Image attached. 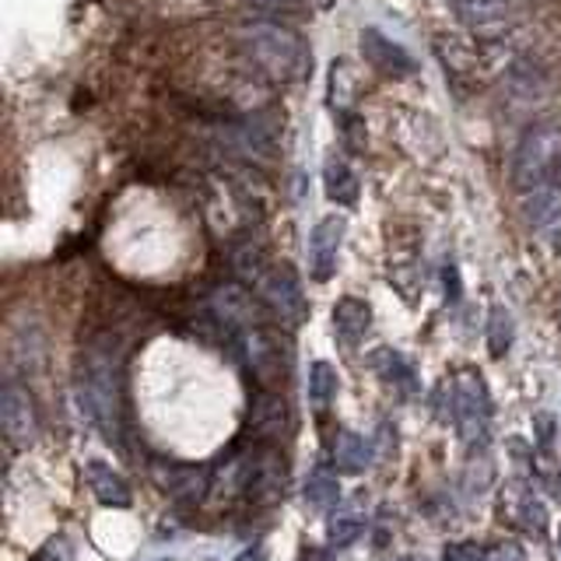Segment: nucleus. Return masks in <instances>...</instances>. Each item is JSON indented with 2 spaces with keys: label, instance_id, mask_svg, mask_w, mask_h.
I'll use <instances>...</instances> for the list:
<instances>
[{
  "label": "nucleus",
  "instance_id": "f03ea898",
  "mask_svg": "<svg viewBox=\"0 0 561 561\" xmlns=\"http://www.w3.org/2000/svg\"><path fill=\"white\" fill-rule=\"evenodd\" d=\"M78 403L105 443H119V358L116 351L99 341L81 351L78 365Z\"/></svg>",
  "mask_w": 561,
  "mask_h": 561
},
{
  "label": "nucleus",
  "instance_id": "473e14b6",
  "mask_svg": "<svg viewBox=\"0 0 561 561\" xmlns=\"http://www.w3.org/2000/svg\"><path fill=\"white\" fill-rule=\"evenodd\" d=\"M543 488L551 491L554 502H561V470L558 473H543Z\"/></svg>",
  "mask_w": 561,
  "mask_h": 561
},
{
  "label": "nucleus",
  "instance_id": "20e7f679",
  "mask_svg": "<svg viewBox=\"0 0 561 561\" xmlns=\"http://www.w3.org/2000/svg\"><path fill=\"white\" fill-rule=\"evenodd\" d=\"M453 421H456V432H460L463 446L473 453H484L488 449V428H491V393L481 379V373H467L456 376L453 382Z\"/></svg>",
  "mask_w": 561,
  "mask_h": 561
},
{
  "label": "nucleus",
  "instance_id": "393cba45",
  "mask_svg": "<svg viewBox=\"0 0 561 561\" xmlns=\"http://www.w3.org/2000/svg\"><path fill=\"white\" fill-rule=\"evenodd\" d=\"M337 119H333V127H337V137L341 145L347 148V154H362L365 151V119L358 116V110H344V113H333Z\"/></svg>",
  "mask_w": 561,
  "mask_h": 561
},
{
  "label": "nucleus",
  "instance_id": "b1692460",
  "mask_svg": "<svg viewBox=\"0 0 561 561\" xmlns=\"http://www.w3.org/2000/svg\"><path fill=\"white\" fill-rule=\"evenodd\" d=\"M232 267L242 280H253V285H260L263 277H267V253L260 250L256 242H245V245H236L232 250Z\"/></svg>",
  "mask_w": 561,
  "mask_h": 561
},
{
  "label": "nucleus",
  "instance_id": "2f4dec72",
  "mask_svg": "<svg viewBox=\"0 0 561 561\" xmlns=\"http://www.w3.org/2000/svg\"><path fill=\"white\" fill-rule=\"evenodd\" d=\"M236 561H267V548H263V543H253V548H245Z\"/></svg>",
  "mask_w": 561,
  "mask_h": 561
},
{
  "label": "nucleus",
  "instance_id": "f8f14e48",
  "mask_svg": "<svg viewBox=\"0 0 561 561\" xmlns=\"http://www.w3.org/2000/svg\"><path fill=\"white\" fill-rule=\"evenodd\" d=\"M368 365H373V373L390 386V390L397 397H414L421 390V382H417V373H414V365L400 355V351L393 347H376L373 355H368Z\"/></svg>",
  "mask_w": 561,
  "mask_h": 561
},
{
  "label": "nucleus",
  "instance_id": "7c9ffc66",
  "mask_svg": "<svg viewBox=\"0 0 561 561\" xmlns=\"http://www.w3.org/2000/svg\"><path fill=\"white\" fill-rule=\"evenodd\" d=\"M446 295H449V302H460V271L453 267H446Z\"/></svg>",
  "mask_w": 561,
  "mask_h": 561
},
{
  "label": "nucleus",
  "instance_id": "f3484780",
  "mask_svg": "<svg viewBox=\"0 0 561 561\" xmlns=\"http://www.w3.org/2000/svg\"><path fill=\"white\" fill-rule=\"evenodd\" d=\"M158 481H162V488L169 491L172 499H180V502H201V495L207 491V470L172 463V467L158 470Z\"/></svg>",
  "mask_w": 561,
  "mask_h": 561
},
{
  "label": "nucleus",
  "instance_id": "7ed1b4c3",
  "mask_svg": "<svg viewBox=\"0 0 561 561\" xmlns=\"http://www.w3.org/2000/svg\"><path fill=\"white\" fill-rule=\"evenodd\" d=\"M239 49L260 75H267L271 81H280V84L302 81L312 70L309 43L288 25L274 22V18H260V22L245 25L239 32Z\"/></svg>",
  "mask_w": 561,
  "mask_h": 561
},
{
  "label": "nucleus",
  "instance_id": "a211bd4d",
  "mask_svg": "<svg viewBox=\"0 0 561 561\" xmlns=\"http://www.w3.org/2000/svg\"><path fill=\"white\" fill-rule=\"evenodd\" d=\"M508 84H513V95H519V99H526V102H534V99H543V95H548L551 75H548V67H543L540 60L523 57V60L513 64V70H508Z\"/></svg>",
  "mask_w": 561,
  "mask_h": 561
},
{
  "label": "nucleus",
  "instance_id": "f257e3e1",
  "mask_svg": "<svg viewBox=\"0 0 561 561\" xmlns=\"http://www.w3.org/2000/svg\"><path fill=\"white\" fill-rule=\"evenodd\" d=\"M508 180L523 197L526 221L543 228L561 215V123H534L513 148Z\"/></svg>",
  "mask_w": 561,
  "mask_h": 561
},
{
  "label": "nucleus",
  "instance_id": "c85d7f7f",
  "mask_svg": "<svg viewBox=\"0 0 561 561\" xmlns=\"http://www.w3.org/2000/svg\"><path fill=\"white\" fill-rule=\"evenodd\" d=\"M245 4H250L253 11H260V14L274 18V14H298L306 0H245Z\"/></svg>",
  "mask_w": 561,
  "mask_h": 561
},
{
  "label": "nucleus",
  "instance_id": "4468645a",
  "mask_svg": "<svg viewBox=\"0 0 561 561\" xmlns=\"http://www.w3.org/2000/svg\"><path fill=\"white\" fill-rule=\"evenodd\" d=\"M84 478H88V488H92V495H95L102 505H113V508H130V505H134V491H130V484L123 481L110 463L88 460Z\"/></svg>",
  "mask_w": 561,
  "mask_h": 561
},
{
  "label": "nucleus",
  "instance_id": "ddd939ff",
  "mask_svg": "<svg viewBox=\"0 0 561 561\" xmlns=\"http://www.w3.org/2000/svg\"><path fill=\"white\" fill-rule=\"evenodd\" d=\"M368 327H373V306L362 302V298L355 295H344L337 306H333V337H337L341 344L355 347Z\"/></svg>",
  "mask_w": 561,
  "mask_h": 561
},
{
  "label": "nucleus",
  "instance_id": "cd10ccee",
  "mask_svg": "<svg viewBox=\"0 0 561 561\" xmlns=\"http://www.w3.org/2000/svg\"><path fill=\"white\" fill-rule=\"evenodd\" d=\"M28 561H75V548H70L67 537H49Z\"/></svg>",
  "mask_w": 561,
  "mask_h": 561
},
{
  "label": "nucleus",
  "instance_id": "9d476101",
  "mask_svg": "<svg viewBox=\"0 0 561 561\" xmlns=\"http://www.w3.org/2000/svg\"><path fill=\"white\" fill-rule=\"evenodd\" d=\"M456 18L470 28L484 35V39H495L508 28V18H513V8L505 0H453Z\"/></svg>",
  "mask_w": 561,
  "mask_h": 561
},
{
  "label": "nucleus",
  "instance_id": "c756f323",
  "mask_svg": "<svg viewBox=\"0 0 561 561\" xmlns=\"http://www.w3.org/2000/svg\"><path fill=\"white\" fill-rule=\"evenodd\" d=\"M491 561H526V554L519 551V543H499V548L491 551Z\"/></svg>",
  "mask_w": 561,
  "mask_h": 561
},
{
  "label": "nucleus",
  "instance_id": "aec40b11",
  "mask_svg": "<svg viewBox=\"0 0 561 561\" xmlns=\"http://www.w3.org/2000/svg\"><path fill=\"white\" fill-rule=\"evenodd\" d=\"M341 499V484H337V473H333L327 463H316L312 473L306 478V502L312 508H330V505H337Z\"/></svg>",
  "mask_w": 561,
  "mask_h": 561
},
{
  "label": "nucleus",
  "instance_id": "1a4fd4ad",
  "mask_svg": "<svg viewBox=\"0 0 561 561\" xmlns=\"http://www.w3.org/2000/svg\"><path fill=\"white\" fill-rule=\"evenodd\" d=\"M0 425H4V435L14 446H32L35 435H39L35 403L28 390H22L18 382H4V393H0Z\"/></svg>",
  "mask_w": 561,
  "mask_h": 561
},
{
  "label": "nucleus",
  "instance_id": "dca6fc26",
  "mask_svg": "<svg viewBox=\"0 0 561 561\" xmlns=\"http://www.w3.org/2000/svg\"><path fill=\"white\" fill-rule=\"evenodd\" d=\"M368 463H373V446H368L365 435L347 432V428L333 435V467H337V473L358 478V473L368 470Z\"/></svg>",
  "mask_w": 561,
  "mask_h": 561
},
{
  "label": "nucleus",
  "instance_id": "423d86ee",
  "mask_svg": "<svg viewBox=\"0 0 561 561\" xmlns=\"http://www.w3.org/2000/svg\"><path fill=\"white\" fill-rule=\"evenodd\" d=\"M499 519L516 526V530L530 534V537H543L548 534V508H543V502L534 495L530 484L523 481H508L502 491H499Z\"/></svg>",
  "mask_w": 561,
  "mask_h": 561
},
{
  "label": "nucleus",
  "instance_id": "72a5a7b5",
  "mask_svg": "<svg viewBox=\"0 0 561 561\" xmlns=\"http://www.w3.org/2000/svg\"><path fill=\"white\" fill-rule=\"evenodd\" d=\"M302 561H333L327 551H316V548H309L306 554H302Z\"/></svg>",
  "mask_w": 561,
  "mask_h": 561
},
{
  "label": "nucleus",
  "instance_id": "412c9836",
  "mask_svg": "<svg viewBox=\"0 0 561 561\" xmlns=\"http://www.w3.org/2000/svg\"><path fill=\"white\" fill-rule=\"evenodd\" d=\"M337 386H341V376L337 368L330 362H312L309 365V403L316 411H327L333 397H337Z\"/></svg>",
  "mask_w": 561,
  "mask_h": 561
},
{
  "label": "nucleus",
  "instance_id": "f704fd0d",
  "mask_svg": "<svg viewBox=\"0 0 561 561\" xmlns=\"http://www.w3.org/2000/svg\"><path fill=\"white\" fill-rule=\"evenodd\" d=\"M558 551H561V534H558Z\"/></svg>",
  "mask_w": 561,
  "mask_h": 561
},
{
  "label": "nucleus",
  "instance_id": "2eb2a0df",
  "mask_svg": "<svg viewBox=\"0 0 561 561\" xmlns=\"http://www.w3.org/2000/svg\"><path fill=\"white\" fill-rule=\"evenodd\" d=\"M232 137V154L245 158V162H263V158L274 154V134L263 119H242L239 127L228 130Z\"/></svg>",
  "mask_w": 561,
  "mask_h": 561
},
{
  "label": "nucleus",
  "instance_id": "bb28decb",
  "mask_svg": "<svg viewBox=\"0 0 561 561\" xmlns=\"http://www.w3.org/2000/svg\"><path fill=\"white\" fill-rule=\"evenodd\" d=\"M443 561H491V551L473 540H460V543H446Z\"/></svg>",
  "mask_w": 561,
  "mask_h": 561
},
{
  "label": "nucleus",
  "instance_id": "5701e85b",
  "mask_svg": "<svg viewBox=\"0 0 561 561\" xmlns=\"http://www.w3.org/2000/svg\"><path fill=\"white\" fill-rule=\"evenodd\" d=\"M327 88H330V110L333 113L355 110V75L347 70V60H333Z\"/></svg>",
  "mask_w": 561,
  "mask_h": 561
},
{
  "label": "nucleus",
  "instance_id": "39448f33",
  "mask_svg": "<svg viewBox=\"0 0 561 561\" xmlns=\"http://www.w3.org/2000/svg\"><path fill=\"white\" fill-rule=\"evenodd\" d=\"M260 298L267 312L274 316L277 323L285 327H298L306 320V291H302V280L298 274L288 267V263H280V267H271L267 277L260 280Z\"/></svg>",
  "mask_w": 561,
  "mask_h": 561
},
{
  "label": "nucleus",
  "instance_id": "0eeeda50",
  "mask_svg": "<svg viewBox=\"0 0 561 561\" xmlns=\"http://www.w3.org/2000/svg\"><path fill=\"white\" fill-rule=\"evenodd\" d=\"M344 232H347L344 215H327V218L316 221V228L309 232V277L316 280V285H327V280L337 274Z\"/></svg>",
  "mask_w": 561,
  "mask_h": 561
},
{
  "label": "nucleus",
  "instance_id": "9b49d317",
  "mask_svg": "<svg viewBox=\"0 0 561 561\" xmlns=\"http://www.w3.org/2000/svg\"><path fill=\"white\" fill-rule=\"evenodd\" d=\"M323 193H327V201L337 204V207H355L358 197H362L358 172L351 169V162L337 151H330L323 158Z\"/></svg>",
  "mask_w": 561,
  "mask_h": 561
},
{
  "label": "nucleus",
  "instance_id": "4be33fe9",
  "mask_svg": "<svg viewBox=\"0 0 561 561\" xmlns=\"http://www.w3.org/2000/svg\"><path fill=\"white\" fill-rule=\"evenodd\" d=\"M516 341V320L505 306H491L488 312V351L495 358H505Z\"/></svg>",
  "mask_w": 561,
  "mask_h": 561
},
{
  "label": "nucleus",
  "instance_id": "6e6552de",
  "mask_svg": "<svg viewBox=\"0 0 561 561\" xmlns=\"http://www.w3.org/2000/svg\"><path fill=\"white\" fill-rule=\"evenodd\" d=\"M362 57L365 64L376 70V75L382 78H393V81H403L417 75V60L411 57L408 49H403L400 43H393L390 35H382L379 28H365L362 32Z\"/></svg>",
  "mask_w": 561,
  "mask_h": 561
},
{
  "label": "nucleus",
  "instance_id": "c9c22d12",
  "mask_svg": "<svg viewBox=\"0 0 561 561\" xmlns=\"http://www.w3.org/2000/svg\"><path fill=\"white\" fill-rule=\"evenodd\" d=\"M400 561H417V558H400Z\"/></svg>",
  "mask_w": 561,
  "mask_h": 561
},
{
  "label": "nucleus",
  "instance_id": "a878e982",
  "mask_svg": "<svg viewBox=\"0 0 561 561\" xmlns=\"http://www.w3.org/2000/svg\"><path fill=\"white\" fill-rule=\"evenodd\" d=\"M362 530H365V519L358 513H337L327 526V540H330V548L341 551V548H351V543L362 537Z\"/></svg>",
  "mask_w": 561,
  "mask_h": 561
},
{
  "label": "nucleus",
  "instance_id": "6ab92c4d",
  "mask_svg": "<svg viewBox=\"0 0 561 561\" xmlns=\"http://www.w3.org/2000/svg\"><path fill=\"white\" fill-rule=\"evenodd\" d=\"M285 417L288 408L285 400L274 397V393H260L250 408V425L256 438H280V428H285Z\"/></svg>",
  "mask_w": 561,
  "mask_h": 561
}]
</instances>
